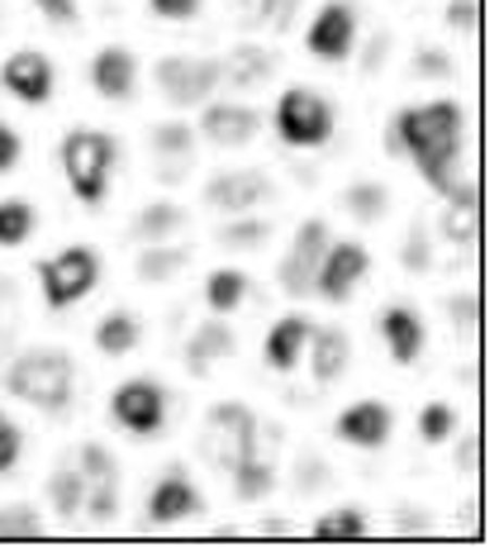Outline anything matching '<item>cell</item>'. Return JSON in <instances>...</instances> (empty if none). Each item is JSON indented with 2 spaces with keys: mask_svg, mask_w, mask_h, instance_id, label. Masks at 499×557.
I'll return each mask as SVG.
<instances>
[{
  "mask_svg": "<svg viewBox=\"0 0 499 557\" xmlns=\"http://www.w3.org/2000/svg\"><path fill=\"white\" fill-rule=\"evenodd\" d=\"M466 134V110L457 100H428V106H409L390 120L386 129V148L395 158H414V168L457 153Z\"/></svg>",
  "mask_w": 499,
  "mask_h": 557,
  "instance_id": "obj_1",
  "label": "cell"
},
{
  "mask_svg": "<svg viewBox=\"0 0 499 557\" xmlns=\"http://www.w3.org/2000/svg\"><path fill=\"white\" fill-rule=\"evenodd\" d=\"M0 386H5V396L34 405V410L58 414V410H67L72 405L76 367H72V358L62 348H29V352H20V358L5 367Z\"/></svg>",
  "mask_w": 499,
  "mask_h": 557,
  "instance_id": "obj_2",
  "label": "cell"
},
{
  "mask_svg": "<svg viewBox=\"0 0 499 557\" xmlns=\"http://www.w3.org/2000/svg\"><path fill=\"white\" fill-rule=\"evenodd\" d=\"M120 158V144L100 129H67L62 134V172L82 206H100L110 191V168Z\"/></svg>",
  "mask_w": 499,
  "mask_h": 557,
  "instance_id": "obj_3",
  "label": "cell"
},
{
  "mask_svg": "<svg viewBox=\"0 0 499 557\" xmlns=\"http://www.w3.org/2000/svg\"><path fill=\"white\" fill-rule=\"evenodd\" d=\"M258 453V414L242 400H220L204 410L200 424V458L220 472H234V467Z\"/></svg>",
  "mask_w": 499,
  "mask_h": 557,
  "instance_id": "obj_4",
  "label": "cell"
},
{
  "mask_svg": "<svg viewBox=\"0 0 499 557\" xmlns=\"http://www.w3.org/2000/svg\"><path fill=\"white\" fill-rule=\"evenodd\" d=\"M38 282H43V306L67 310L76 300H86L100 282V252L86 244H67L58 258L38 262Z\"/></svg>",
  "mask_w": 499,
  "mask_h": 557,
  "instance_id": "obj_5",
  "label": "cell"
},
{
  "mask_svg": "<svg viewBox=\"0 0 499 557\" xmlns=\"http://www.w3.org/2000/svg\"><path fill=\"white\" fill-rule=\"evenodd\" d=\"M276 134L290 148H324L333 138V106L310 86H290L276 100Z\"/></svg>",
  "mask_w": 499,
  "mask_h": 557,
  "instance_id": "obj_6",
  "label": "cell"
},
{
  "mask_svg": "<svg viewBox=\"0 0 499 557\" xmlns=\"http://www.w3.org/2000/svg\"><path fill=\"white\" fill-rule=\"evenodd\" d=\"M152 82H158V91L166 96V106H172V110L204 106L210 91L220 86V58H182V53L158 58Z\"/></svg>",
  "mask_w": 499,
  "mask_h": 557,
  "instance_id": "obj_7",
  "label": "cell"
},
{
  "mask_svg": "<svg viewBox=\"0 0 499 557\" xmlns=\"http://www.w3.org/2000/svg\"><path fill=\"white\" fill-rule=\"evenodd\" d=\"M366 272H371V252L362 244H352V238H342V244H328L324 258H319L314 290L328 300V306H348Z\"/></svg>",
  "mask_w": 499,
  "mask_h": 557,
  "instance_id": "obj_8",
  "label": "cell"
},
{
  "mask_svg": "<svg viewBox=\"0 0 499 557\" xmlns=\"http://www.w3.org/2000/svg\"><path fill=\"white\" fill-rule=\"evenodd\" d=\"M110 420L138 438L158 434L162 420H166V391L152 382V376H134V382H124L110 396Z\"/></svg>",
  "mask_w": 499,
  "mask_h": 557,
  "instance_id": "obj_9",
  "label": "cell"
},
{
  "mask_svg": "<svg viewBox=\"0 0 499 557\" xmlns=\"http://www.w3.org/2000/svg\"><path fill=\"white\" fill-rule=\"evenodd\" d=\"M324 248H328V224L324 220H304L296 230V238H290V252L280 258V268H276V282H280L286 296L304 300L314 290V272H319Z\"/></svg>",
  "mask_w": 499,
  "mask_h": 557,
  "instance_id": "obj_10",
  "label": "cell"
},
{
  "mask_svg": "<svg viewBox=\"0 0 499 557\" xmlns=\"http://www.w3.org/2000/svg\"><path fill=\"white\" fill-rule=\"evenodd\" d=\"M357 0H328L324 10L310 20V29H304V48L319 58V62H342L357 48Z\"/></svg>",
  "mask_w": 499,
  "mask_h": 557,
  "instance_id": "obj_11",
  "label": "cell"
},
{
  "mask_svg": "<svg viewBox=\"0 0 499 557\" xmlns=\"http://www.w3.org/2000/svg\"><path fill=\"white\" fill-rule=\"evenodd\" d=\"M0 86H5L15 100H24V106H48L53 100V62H48V53H38V48H20V53L5 58V67H0Z\"/></svg>",
  "mask_w": 499,
  "mask_h": 557,
  "instance_id": "obj_12",
  "label": "cell"
},
{
  "mask_svg": "<svg viewBox=\"0 0 499 557\" xmlns=\"http://www.w3.org/2000/svg\"><path fill=\"white\" fill-rule=\"evenodd\" d=\"M272 196V176L258 168H238V172H214L204 182V206L224 210V214H248L252 206Z\"/></svg>",
  "mask_w": 499,
  "mask_h": 557,
  "instance_id": "obj_13",
  "label": "cell"
},
{
  "mask_svg": "<svg viewBox=\"0 0 499 557\" xmlns=\"http://www.w3.org/2000/svg\"><path fill=\"white\" fill-rule=\"evenodd\" d=\"M395 429V410L386 400H357L333 420V438L352 443V448H386Z\"/></svg>",
  "mask_w": 499,
  "mask_h": 557,
  "instance_id": "obj_14",
  "label": "cell"
},
{
  "mask_svg": "<svg viewBox=\"0 0 499 557\" xmlns=\"http://www.w3.org/2000/svg\"><path fill=\"white\" fill-rule=\"evenodd\" d=\"M204 515V496L196 491V481L182 472H166L158 486L148 491V524H176V519Z\"/></svg>",
  "mask_w": 499,
  "mask_h": 557,
  "instance_id": "obj_15",
  "label": "cell"
},
{
  "mask_svg": "<svg viewBox=\"0 0 499 557\" xmlns=\"http://www.w3.org/2000/svg\"><path fill=\"white\" fill-rule=\"evenodd\" d=\"M258 129H262V110L252 106H204L200 115V134L214 148H242L258 138Z\"/></svg>",
  "mask_w": 499,
  "mask_h": 557,
  "instance_id": "obj_16",
  "label": "cell"
},
{
  "mask_svg": "<svg viewBox=\"0 0 499 557\" xmlns=\"http://www.w3.org/2000/svg\"><path fill=\"white\" fill-rule=\"evenodd\" d=\"M310 334H314V320H304V314L276 320L272 329H266L262 362L272 367V372H296V362L304 358V348H310Z\"/></svg>",
  "mask_w": 499,
  "mask_h": 557,
  "instance_id": "obj_17",
  "label": "cell"
},
{
  "mask_svg": "<svg viewBox=\"0 0 499 557\" xmlns=\"http://www.w3.org/2000/svg\"><path fill=\"white\" fill-rule=\"evenodd\" d=\"M91 86L105 100H129L138 91V58L120 44L100 48V53L91 58Z\"/></svg>",
  "mask_w": 499,
  "mask_h": 557,
  "instance_id": "obj_18",
  "label": "cell"
},
{
  "mask_svg": "<svg viewBox=\"0 0 499 557\" xmlns=\"http://www.w3.org/2000/svg\"><path fill=\"white\" fill-rule=\"evenodd\" d=\"M376 329H381V338H386V348H390V358L400 362V367H409V362H419V352H424V344H428V334H424V320H419L409 306H390L386 314L376 320Z\"/></svg>",
  "mask_w": 499,
  "mask_h": 557,
  "instance_id": "obj_19",
  "label": "cell"
},
{
  "mask_svg": "<svg viewBox=\"0 0 499 557\" xmlns=\"http://www.w3.org/2000/svg\"><path fill=\"white\" fill-rule=\"evenodd\" d=\"M276 72V53L262 44H238L228 48V58H220V82H228L234 91H252Z\"/></svg>",
  "mask_w": 499,
  "mask_h": 557,
  "instance_id": "obj_20",
  "label": "cell"
},
{
  "mask_svg": "<svg viewBox=\"0 0 499 557\" xmlns=\"http://www.w3.org/2000/svg\"><path fill=\"white\" fill-rule=\"evenodd\" d=\"M234 352H238L234 329H228L224 320H204L196 334H190V344H186V372L190 376H210V367L234 358Z\"/></svg>",
  "mask_w": 499,
  "mask_h": 557,
  "instance_id": "obj_21",
  "label": "cell"
},
{
  "mask_svg": "<svg viewBox=\"0 0 499 557\" xmlns=\"http://www.w3.org/2000/svg\"><path fill=\"white\" fill-rule=\"evenodd\" d=\"M348 362H352V338H348V329H338V324L319 329V324H314V334H310L314 382H338V376L348 372Z\"/></svg>",
  "mask_w": 499,
  "mask_h": 557,
  "instance_id": "obj_22",
  "label": "cell"
},
{
  "mask_svg": "<svg viewBox=\"0 0 499 557\" xmlns=\"http://www.w3.org/2000/svg\"><path fill=\"white\" fill-rule=\"evenodd\" d=\"M176 230H186V210L172 206V200H152V206L134 214L129 238L134 244H162V238H172Z\"/></svg>",
  "mask_w": 499,
  "mask_h": 557,
  "instance_id": "obj_23",
  "label": "cell"
},
{
  "mask_svg": "<svg viewBox=\"0 0 499 557\" xmlns=\"http://www.w3.org/2000/svg\"><path fill=\"white\" fill-rule=\"evenodd\" d=\"M144 344V324H138V314L129 310H110L105 320L96 324V348L105 352V358H124V352H134Z\"/></svg>",
  "mask_w": 499,
  "mask_h": 557,
  "instance_id": "obj_24",
  "label": "cell"
},
{
  "mask_svg": "<svg viewBox=\"0 0 499 557\" xmlns=\"http://www.w3.org/2000/svg\"><path fill=\"white\" fill-rule=\"evenodd\" d=\"M48 496H53V510L62 524H72L76 515H82V505H86V476H82V467L76 462H62L53 476H48Z\"/></svg>",
  "mask_w": 499,
  "mask_h": 557,
  "instance_id": "obj_25",
  "label": "cell"
},
{
  "mask_svg": "<svg viewBox=\"0 0 499 557\" xmlns=\"http://www.w3.org/2000/svg\"><path fill=\"white\" fill-rule=\"evenodd\" d=\"M310 534L324 539V543H357V539H366L371 529H366V515L357 510V505H338V510H324L314 519Z\"/></svg>",
  "mask_w": 499,
  "mask_h": 557,
  "instance_id": "obj_26",
  "label": "cell"
},
{
  "mask_svg": "<svg viewBox=\"0 0 499 557\" xmlns=\"http://www.w3.org/2000/svg\"><path fill=\"white\" fill-rule=\"evenodd\" d=\"M182 268H190V252H186V248H162V244H152V248L138 252V282H144V286L172 282V276H182Z\"/></svg>",
  "mask_w": 499,
  "mask_h": 557,
  "instance_id": "obj_27",
  "label": "cell"
},
{
  "mask_svg": "<svg viewBox=\"0 0 499 557\" xmlns=\"http://www.w3.org/2000/svg\"><path fill=\"white\" fill-rule=\"evenodd\" d=\"M242 296H248V272H238V268H220L204 282V306L214 314H234L242 306Z\"/></svg>",
  "mask_w": 499,
  "mask_h": 557,
  "instance_id": "obj_28",
  "label": "cell"
},
{
  "mask_svg": "<svg viewBox=\"0 0 499 557\" xmlns=\"http://www.w3.org/2000/svg\"><path fill=\"white\" fill-rule=\"evenodd\" d=\"M228 476H234L238 500H262V496H272V486H276V467L266 458H258V453H248Z\"/></svg>",
  "mask_w": 499,
  "mask_h": 557,
  "instance_id": "obj_29",
  "label": "cell"
},
{
  "mask_svg": "<svg viewBox=\"0 0 499 557\" xmlns=\"http://www.w3.org/2000/svg\"><path fill=\"white\" fill-rule=\"evenodd\" d=\"M342 206H348L352 220L381 224L390 214V196H386V186H376V182H352L348 191H342Z\"/></svg>",
  "mask_w": 499,
  "mask_h": 557,
  "instance_id": "obj_30",
  "label": "cell"
},
{
  "mask_svg": "<svg viewBox=\"0 0 499 557\" xmlns=\"http://www.w3.org/2000/svg\"><path fill=\"white\" fill-rule=\"evenodd\" d=\"M148 148H152V158L190 162V158H196V129L182 124V120H166V124H158V129L148 134Z\"/></svg>",
  "mask_w": 499,
  "mask_h": 557,
  "instance_id": "obj_31",
  "label": "cell"
},
{
  "mask_svg": "<svg viewBox=\"0 0 499 557\" xmlns=\"http://www.w3.org/2000/svg\"><path fill=\"white\" fill-rule=\"evenodd\" d=\"M82 515L91 524H110L120 515V476H105V481H86V505Z\"/></svg>",
  "mask_w": 499,
  "mask_h": 557,
  "instance_id": "obj_32",
  "label": "cell"
},
{
  "mask_svg": "<svg viewBox=\"0 0 499 557\" xmlns=\"http://www.w3.org/2000/svg\"><path fill=\"white\" fill-rule=\"evenodd\" d=\"M29 234H34L29 200H0V248H20Z\"/></svg>",
  "mask_w": 499,
  "mask_h": 557,
  "instance_id": "obj_33",
  "label": "cell"
},
{
  "mask_svg": "<svg viewBox=\"0 0 499 557\" xmlns=\"http://www.w3.org/2000/svg\"><path fill=\"white\" fill-rule=\"evenodd\" d=\"M43 534V515L34 505H0V539H38Z\"/></svg>",
  "mask_w": 499,
  "mask_h": 557,
  "instance_id": "obj_34",
  "label": "cell"
},
{
  "mask_svg": "<svg viewBox=\"0 0 499 557\" xmlns=\"http://www.w3.org/2000/svg\"><path fill=\"white\" fill-rule=\"evenodd\" d=\"M266 238H272V224L266 220H234L214 234V244L220 248H262Z\"/></svg>",
  "mask_w": 499,
  "mask_h": 557,
  "instance_id": "obj_35",
  "label": "cell"
},
{
  "mask_svg": "<svg viewBox=\"0 0 499 557\" xmlns=\"http://www.w3.org/2000/svg\"><path fill=\"white\" fill-rule=\"evenodd\" d=\"M452 434H457V410H452V405L433 400V405L419 410V438H424V443H442Z\"/></svg>",
  "mask_w": 499,
  "mask_h": 557,
  "instance_id": "obj_36",
  "label": "cell"
},
{
  "mask_svg": "<svg viewBox=\"0 0 499 557\" xmlns=\"http://www.w3.org/2000/svg\"><path fill=\"white\" fill-rule=\"evenodd\" d=\"M72 462L82 467L86 481H105V476H120V467H114V453L105 443H82V448L72 453Z\"/></svg>",
  "mask_w": 499,
  "mask_h": 557,
  "instance_id": "obj_37",
  "label": "cell"
},
{
  "mask_svg": "<svg viewBox=\"0 0 499 557\" xmlns=\"http://www.w3.org/2000/svg\"><path fill=\"white\" fill-rule=\"evenodd\" d=\"M400 268L404 272H428L433 268V244H428V234L419 230H409V238H404V248H400Z\"/></svg>",
  "mask_w": 499,
  "mask_h": 557,
  "instance_id": "obj_38",
  "label": "cell"
},
{
  "mask_svg": "<svg viewBox=\"0 0 499 557\" xmlns=\"http://www.w3.org/2000/svg\"><path fill=\"white\" fill-rule=\"evenodd\" d=\"M414 77H428V82H442V77H457V67H452V58L438 53V48H419L414 53Z\"/></svg>",
  "mask_w": 499,
  "mask_h": 557,
  "instance_id": "obj_39",
  "label": "cell"
},
{
  "mask_svg": "<svg viewBox=\"0 0 499 557\" xmlns=\"http://www.w3.org/2000/svg\"><path fill=\"white\" fill-rule=\"evenodd\" d=\"M442 238H447V244H476V210H452V206H447Z\"/></svg>",
  "mask_w": 499,
  "mask_h": 557,
  "instance_id": "obj_40",
  "label": "cell"
},
{
  "mask_svg": "<svg viewBox=\"0 0 499 557\" xmlns=\"http://www.w3.org/2000/svg\"><path fill=\"white\" fill-rule=\"evenodd\" d=\"M20 453H24V434H20V424L10 420L5 410H0V472H15Z\"/></svg>",
  "mask_w": 499,
  "mask_h": 557,
  "instance_id": "obj_41",
  "label": "cell"
},
{
  "mask_svg": "<svg viewBox=\"0 0 499 557\" xmlns=\"http://www.w3.org/2000/svg\"><path fill=\"white\" fill-rule=\"evenodd\" d=\"M272 10H276V0H234V15L242 29H266L272 24Z\"/></svg>",
  "mask_w": 499,
  "mask_h": 557,
  "instance_id": "obj_42",
  "label": "cell"
},
{
  "mask_svg": "<svg viewBox=\"0 0 499 557\" xmlns=\"http://www.w3.org/2000/svg\"><path fill=\"white\" fill-rule=\"evenodd\" d=\"M476 15H481V10H476V0H447V29H457V34H471V29H476Z\"/></svg>",
  "mask_w": 499,
  "mask_h": 557,
  "instance_id": "obj_43",
  "label": "cell"
},
{
  "mask_svg": "<svg viewBox=\"0 0 499 557\" xmlns=\"http://www.w3.org/2000/svg\"><path fill=\"white\" fill-rule=\"evenodd\" d=\"M447 320H452L457 329H471L481 320V300L471 296V290H466V296H452V300H447Z\"/></svg>",
  "mask_w": 499,
  "mask_h": 557,
  "instance_id": "obj_44",
  "label": "cell"
},
{
  "mask_svg": "<svg viewBox=\"0 0 499 557\" xmlns=\"http://www.w3.org/2000/svg\"><path fill=\"white\" fill-rule=\"evenodd\" d=\"M324 481H328V467L319 462L314 453H304L300 467H296V486L304 491V496H310V491H314V486H324Z\"/></svg>",
  "mask_w": 499,
  "mask_h": 557,
  "instance_id": "obj_45",
  "label": "cell"
},
{
  "mask_svg": "<svg viewBox=\"0 0 499 557\" xmlns=\"http://www.w3.org/2000/svg\"><path fill=\"white\" fill-rule=\"evenodd\" d=\"M200 5L204 0H148V10L158 20H190V15H200Z\"/></svg>",
  "mask_w": 499,
  "mask_h": 557,
  "instance_id": "obj_46",
  "label": "cell"
},
{
  "mask_svg": "<svg viewBox=\"0 0 499 557\" xmlns=\"http://www.w3.org/2000/svg\"><path fill=\"white\" fill-rule=\"evenodd\" d=\"M20 153H24V138L10 129V124H0V176L20 168Z\"/></svg>",
  "mask_w": 499,
  "mask_h": 557,
  "instance_id": "obj_47",
  "label": "cell"
},
{
  "mask_svg": "<svg viewBox=\"0 0 499 557\" xmlns=\"http://www.w3.org/2000/svg\"><path fill=\"white\" fill-rule=\"evenodd\" d=\"M38 15H48L53 24H76L82 20V10H76V0H34Z\"/></svg>",
  "mask_w": 499,
  "mask_h": 557,
  "instance_id": "obj_48",
  "label": "cell"
},
{
  "mask_svg": "<svg viewBox=\"0 0 499 557\" xmlns=\"http://www.w3.org/2000/svg\"><path fill=\"white\" fill-rule=\"evenodd\" d=\"M395 524H400L404 534H424V529H433V515L428 510H414V505H404V510L395 515Z\"/></svg>",
  "mask_w": 499,
  "mask_h": 557,
  "instance_id": "obj_49",
  "label": "cell"
},
{
  "mask_svg": "<svg viewBox=\"0 0 499 557\" xmlns=\"http://www.w3.org/2000/svg\"><path fill=\"white\" fill-rule=\"evenodd\" d=\"M296 10H300V0H276L272 24H266V29H272V34H286L290 24H296Z\"/></svg>",
  "mask_w": 499,
  "mask_h": 557,
  "instance_id": "obj_50",
  "label": "cell"
},
{
  "mask_svg": "<svg viewBox=\"0 0 499 557\" xmlns=\"http://www.w3.org/2000/svg\"><path fill=\"white\" fill-rule=\"evenodd\" d=\"M386 58H390V34H376L371 48H366V58H362V72H376Z\"/></svg>",
  "mask_w": 499,
  "mask_h": 557,
  "instance_id": "obj_51",
  "label": "cell"
},
{
  "mask_svg": "<svg viewBox=\"0 0 499 557\" xmlns=\"http://www.w3.org/2000/svg\"><path fill=\"white\" fill-rule=\"evenodd\" d=\"M476 462H481V434H466V438H462V448H457V467L476 472Z\"/></svg>",
  "mask_w": 499,
  "mask_h": 557,
  "instance_id": "obj_52",
  "label": "cell"
},
{
  "mask_svg": "<svg viewBox=\"0 0 499 557\" xmlns=\"http://www.w3.org/2000/svg\"><path fill=\"white\" fill-rule=\"evenodd\" d=\"M262 534L286 539V534H296V524H290V519H262Z\"/></svg>",
  "mask_w": 499,
  "mask_h": 557,
  "instance_id": "obj_53",
  "label": "cell"
},
{
  "mask_svg": "<svg viewBox=\"0 0 499 557\" xmlns=\"http://www.w3.org/2000/svg\"><path fill=\"white\" fill-rule=\"evenodd\" d=\"M0 334H5V329H0Z\"/></svg>",
  "mask_w": 499,
  "mask_h": 557,
  "instance_id": "obj_54",
  "label": "cell"
}]
</instances>
